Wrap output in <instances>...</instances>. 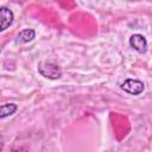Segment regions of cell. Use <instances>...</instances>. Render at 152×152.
Listing matches in <instances>:
<instances>
[{
    "mask_svg": "<svg viewBox=\"0 0 152 152\" xmlns=\"http://www.w3.org/2000/svg\"><path fill=\"white\" fill-rule=\"evenodd\" d=\"M38 72L49 80H57L62 77V70L59 65L49 61H42L38 64Z\"/></svg>",
    "mask_w": 152,
    "mask_h": 152,
    "instance_id": "1",
    "label": "cell"
},
{
    "mask_svg": "<svg viewBox=\"0 0 152 152\" xmlns=\"http://www.w3.org/2000/svg\"><path fill=\"white\" fill-rule=\"evenodd\" d=\"M121 89L131 95H140L144 89H145V84L139 81V80H133V78H127L122 84H121Z\"/></svg>",
    "mask_w": 152,
    "mask_h": 152,
    "instance_id": "2",
    "label": "cell"
},
{
    "mask_svg": "<svg viewBox=\"0 0 152 152\" xmlns=\"http://www.w3.org/2000/svg\"><path fill=\"white\" fill-rule=\"evenodd\" d=\"M129 45L139 53H145L147 50V40L140 33H134L129 37Z\"/></svg>",
    "mask_w": 152,
    "mask_h": 152,
    "instance_id": "3",
    "label": "cell"
},
{
    "mask_svg": "<svg viewBox=\"0 0 152 152\" xmlns=\"http://www.w3.org/2000/svg\"><path fill=\"white\" fill-rule=\"evenodd\" d=\"M0 18H1L0 31H5L6 28H8L12 25V23L14 20V14H13V12L10 8L2 6L0 8Z\"/></svg>",
    "mask_w": 152,
    "mask_h": 152,
    "instance_id": "4",
    "label": "cell"
},
{
    "mask_svg": "<svg viewBox=\"0 0 152 152\" xmlns=\"http://www.w3.org/2000/svg\"><path fill=\"white\" fill-rule=\"evenodd\" d=\"M36 37V31L32 30V28H24L21 30L17 38H15V44L17 45H23V44H26V43H30L33 40V38Z\"/></svg>",
    "mask_w": 152,
    "mask_h": 152,
    "instance_id": "5",
    "label": "cell"
},
{
    "mask_svg": "<svg viewBox=\"0 0 152 152\" xmlns=\"http://www.w3.org/2000/svg\"><path fill=\"white\" fill-rule=\"evenodd\" d=\"M17 109H18V106L15 103H5V104H1V107H0V118L1 119L7 118V116L14 114Z\"/></svg>",
    "mask_w": 152,
    "mask_h": 152,
    "instance_id": "6",
    "label": "cell"
}]
</instances>
